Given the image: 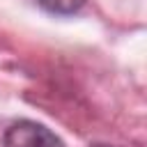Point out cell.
I'll return each instance as SVG.
<instances>
[{"mask_svg":"<svg viewBox=\"0 0 147 147\" xmlns=\"http://www.w3.org/2000/svg\"><path fill=\"white\" fill-rule=\"evenodd\" d=\"M2 147H67L60 136L34 119H18L7 126Z\"/></svg>","mask_w":147,"mask_h":147,"instance_id":"6da1fadb","label":"cell"},{"mask_svg":"<svg viewBox=\"0 0 147 147\" xmlns=\"http://www.w3.org/2000/svg\"><path fill=\"white\" fill-rule=\"evenodd\" d=\"M34 2L48 14H57V16H71L85 5V0H34Z\"/></svg>","mask_w":147,"mask_h":147,"instance_id":"7a4b0ae2","label":"cell"},{"mask_svg":"<svg viewBox=\"0 0 147 147\" xmlns=\"http://www.w3.org/2000/svg\"><path fill=\"white\" fill-rule=\"evenodd\" d=\"M90 147H115V145H106V142H94V145H90Z\"/></svg>","mask_w":147,"mask_h":147,"instance_id":"3957f363","label":"cell"}]
</instances>
